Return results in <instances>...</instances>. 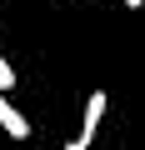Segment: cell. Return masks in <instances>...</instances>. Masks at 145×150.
<instances>
[{"mask_svg": "<svg viewBox=\"0 0 145 150\" xmlns=\"http://www.w3.org/2000/svg\"><path fill=\"white\" fill-rule=\"evenodd\" d=\"M0 90H5V95L15 90V70H10V60H5V55H0Z\"/></svg>", "mask_w": 145, "mask_h": 150, "instance_id": "cell-3", "label": "cell"}, {"mask_svg": "<svg viewBox=\"0 0 145 150\" xmlns=\"http://www.w3.org/2000/svg\"><path fill=\"white\" fill-rule=\"evenodd\" d=\"M0 125H5V135H15V140H25V135H30V120L5 100V90H0Z\"/></svg>", "mask_w": 145, "mask_h": 150, "instance_id": "cell-2", "label": "cell"}, {"mask_svg": "<svg viewBox=\"0 0 145 150\" xmlns=\"http://www.w3.org/2000/svg\"><path fill=\"white\" fill-rule=\"evenodd\" d=\"M140 5H145V0H125V10H140Z\"/></svg>", "mask_w": 145, "mask_h": 150, "instance_id": "cell-4", "label": "cell"}, {"mask_svg": "<svg viewBox=\"0 0 145 150\" xmlns=\"http://www.w3.org/2000/svg\"><path fill=\"white\" fill-rule=\"evenodd\" d=\"M105 110H110V95H105V90H90V100H85V125H80V135H75V140H70V150H85V145L95 140V130H100Z\"/></svg>", "mask_w": 145, "mask_h": 150, "instance_id": "cell-1", "label": "cell"}]
</instances>
